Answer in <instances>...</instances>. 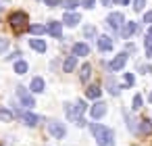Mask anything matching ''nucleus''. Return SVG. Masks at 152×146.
<instances>
[{"mask_svg": "<svg viewBox=\"0 0 152 146\" xmlns=\"http://www.w3.org/2000/svg\"><path fill=\"white\" fill-rule=\"evenodd\" d=\"M90 115H92L94 119H102V117L106 115V104H104V102H100V100H96V102H94V106L90 109Z\"/></svg>", "mask_w": 152, "mask_h": 146, "instance_id": "nucleus-8", "label": "nucleus"}, {"mask_svg": "<svg viewBox=\"0 0 152 146\" xmlns=\"http://www.w3.org/2000/svg\"><path fill=\"white\" fill-rule=\"evenodd\" d=\"M142 104H144L142 96H140V94H135V96H133V109H135V111H140V109H142Z\"/></svg>", "mask_w": 152, "mask_h": 146, "instance_id": "nucleus-28", "label": "nucleus"}, {"mask_svg": "<svg viewBox=\"0 0 152 146\" xmlns=\"http://www.w3.org/2000/svg\"><path fill=\"white\" fill-rule=\"evenodd\" d=\"M102 4L104 7H110V0H102Z\"/></svg>", "mask_w": 152, "mask_h": 146, "instance_id": "nucleus-38", "label": "nucleus"}, {"mask_svg": "<svg viewBox=\"0 0 152 146\" xmlns=\"http://www.w3.org/2000/svg\"><path fill=\"white\" fill-rule=\"evenodd\" d=\"M113 46H115L113 38H108V36H100V38H98V48H100L102 52H106V50H113Z\"/></svg>", "mask_w": 152, "mask_h": 146, "instance_id": "nucleus-11", "label": "nucleus"}, {"mask_svg": "<svg viewBox=\"0 0 152 146\" xmlns=\"http://www.w3.org/2000/svg\"><path fill=\"white\" fill-rule=\"evenodd\" d=\"M100 94H102V90H100V86L96 84V86H90L88 90H86V96L88 98H92V100H98L100 98Z\"/></svg>", "mask_w": 152, "mask_h": 146, "instance_id": "nucleus-15", "label": "nucleus"}, {"mask_svg": "<svg viewBox=\"0 0 152 146\" xmlns=\"http://www.w3.org/2000/svg\"><path fill=\"white\" fill-rule=\"evenodd\" d=\"M123 21H125V19H123V15H121V13H110V15L106 17V25H108L113 32H119V29H121V25H123Z\"/></svg>", "mask_w": 152, "mask_h": 146, "instance_id": "nucleus-5", "label": "nucleus"}, {"mask_svg": "<svg viewBox=\"0 0 152 146\" xmlns=\"http://www.w3.org/2000/svg\"><path fill=\"white\" fill-rule=\"evenodd\" d=\"M144 23H152V11H148V13L144 15Z\"/></svg>", "mask_w": 152, "mask_h": 146, "instance_id": "nucleus-35", "label": "nucleus"}, {"mask_svg": "<svg viewBox=\"0 0 152 146\" xmlns=\"http://www.w3.org/2000/svg\"><path fill=\"white\" fill-rule=\"evenodd\" d=\"M125 63H127V52H119V54L110 61V65H108V67H110L113 71H121V69L125 67Z\"/></svg>", "mask_w": 152, "mask_h": 146, "instance_id": "nucleus-6", "label": "nucleus"}, {"mask_svg": "<svg viewBox=\"0 0 152 146\" xmlns=\"http://www.w3.org/2000/svg\"><path fill=\"white\" fill-rule=\"evenodd\" d=\"M94 4H96V0H81L83 9H94Z\"/></svg>", "mask_w": 152, "mask_h": 146, "instance_id": "nucleus-30", "label": "nucleus"}, {"mask_svg": "<svg viewBox=\"0 0 152 146\" xmlns=\"http://www.w3.org/2000/svg\"><path fill=\"white\" fill-rule=\"evenodd\" d=\"M137 131H140V134H150V131H152V123H150V121H146V119H144V121H140Z\"/></svg>", "mask_w": 152, "mask_h": 146, "instance_id": "nucleus-21", "label": "nucleus"}, {"mask_svg": "<svg viewBox=\"0 0 152 146\" xmlns=\"http://www.w3.org/2000/svg\"><path fill=\"white\" fill-rule=\"evenodd\" d=\"M48 131L54 136V138H58V140H63L65 138V134H67V129H65V125L61 123V121H48Z\"/></svg>", "mask_w": 152, "mask_h": 146, "instance_id": "nucleus-4", "label": "nucleus"}, {"mask_svg": "<svg viewBox=\"0 0 152 146\" xmlns=\"http://www.w3.org/2000/svg\"><path fill=\"white\" fill-rule=\"evenodd\" d=\"M9 23H11V27H13L17 34H21L25 27H29V17H27V13H23V11H15V13L9 15Z\"/></svg>", "mask_w": 152, "mask_h": 146, "instance_id": "nucleus-2", "label": "nucleus"}, {"mask_svg": "<svg viewBox=\"0 0 152 146\" xmlns=\"http://www.w3.org/2000/svg\"><path fill=\"white\" fill-rule=\"evenodd\" d=\"M7 48H9V40L7 38H0V52L7 50Z\"/></svg>", "mask_w": 152, "mask_h": 146, "instance_id": "nucleus-32", "label": "nucleus"}, {"mask_svg": "<svg viewBox=\"0 0 152 146\" xmlns=\"http://www.w3.org/2000/svg\"><path fill=\"white\" fill-rule=\"evenodd\" d=\"M27 29H29V34L40 36V34H44V32H46V25H38V23H36V25H29Z\"/></svg>", "mask_w": 152, "mask_h": 146, "instance_id": "nucleus-23", "label": "nucleus"}, {"mask_svg": "<svg viewBox=\"0 0 152 146\" xmlns=\"http://www.w3.org/2000/svg\"><path fill=\"white\" fill-rule=\"evenodd\" d=\"M135 32H137V23L129 21V23H125V27L121 29V36H123V38H131Z\"/></svg>", "mask_w": 152, "mask_h": 146, "instance_id": "nucleus-14", "label": "nucleus"}, {"mask_svg": "<svg viewBox=\"0 0 152 146\" xmlns=\"http://www.w3.org/2000/svg\"><path fill=\"white\" fill-rule=\"evenodd\" d=\"M142 71H144V73H152V67H150V65H144Z\"/></svg>", "mask_w": 152, "mask_h": 146, "instance_id": "nucleus-36", "label": "nucleus"}, {"mask_svg": "<svg viewBox=\"0 0 152 146\" xmlns=\"http://www.w3.org/2000/svg\"><path fill=\"white\" fill-rule=\"evenodd\" d=\"M0 11H2V4H0Z\"/></svg>", "mask_w": 152, "mask_h": 146, "instance_id": "nucleus-40", "label": "nucleus"}, {"mask_svg": "<svg viewBox=\"0 0 152 146\" xmlns=\"http://www.w3.org/2000/svg\"><path fill=\"white\" fill-rule=\"evenodd\" d=\"M90 75H92V65H90V63H86V65L81 67V71H79V81H83V84H86V81L90 79Z\"/></svg>", "mask_w": 152, "mask_h": 146, "instance_id": "nucleus-16", "label": "nucleus"}, {"mask_svg": "<svg viewBox=\"0 0 152 146\" xmlns=\"http://www.w3.org/2000/svg\"><path fill=\"white\" fill-rule=\"evenodd\" d=\"M46 32L52 36V38H61L63 36V23H56V21H50L46 25Z\"/></svg>", "mask_w": 152, "mask_h": 146, "instance_id": "nucleus-9", "label": "nucleus"}, {"mask_svg": "<svg viewBox=\"0 0 152 146\" xmlns=\"http://www.w3.org/2000/svg\"><path fill=\"white\" fill-rule=\"evenodd\" d=\"M75 65H77V59H75V56H67V61H65V65H63L65 73H71V71L75 69Z\"/></svg>", "mask_w": 152, "mask_h": 146, "instance_id": "nucleus-18", "label": "nucleus"}, {"mask_svg": "<svg viewBox=\"0 0 152 146\" xmlns=\"http://www.w3.org/2000/svg\"><path fill=\"white\" fill-rule=\"evenodd\" d=\"M88 52H90L88 44H83V42L73 44V56H88Z\"/></svg>", "mask_w": 152, "mask_h": 146, "instance_id": "nucleus-12", "label": "nucleus"}, {"mask_svg": "<svg viewBox=\"0 0 152 146\" xmlns=\"http://www.w3.org/2000/svg\"><path fill=\"white\" fill-rule=\"evenodd\" d=\"M63 23L69 25V27H75L77 23H81V17L75 15V13H65V15H63Z\"/></svg>", "mask_w": 152, "mask_h": 146, "instance_id": "nucleus-10", "label": "nucleus"}, {"mask_svg": "<svg viewBox=\"0 0 152 146\" xmlns=\"http://www.w3.org/2000/svg\"><path fill=\"white\" fill-rule=\"evenodd\" d=\"M19 117H21V121H23L25 125H29V127H36V125L40 123V117H38L36 113H31V111H25V113H19Z\"/></svg>", "mask_w": 152, "mask_h": 146, "instance_id": "nucleus-7", "label": "nucleus"}, {"mask_svg": "<svg viewBox=\"0 0 152 146\" xmlns=\"http://www.w3.org/2000/svg\"><path fill=\"white\" fill-rule=\"evenodd\" d=\"M86 109H88V106H86V102H83V100H77V102H75V106H73V115L81 117V115L86 113Z\"/></svg>", "mask_w": 152, "mask_h": 146, "instance_id": "nucleus-19", "label": "nucleus"}, {"mask_svg": "<svg viewBox=\"0 0 152 146\" xmlns=\"http://www.w3.org/2000/svg\"><path fill=\"white\" fill-rule=\"evenodd\" d=\"M133 81H135V77H133L131 73H125V84H127V86H133Z\"/></svg>", "mask_w": 152, "mask_h": 146, "instance_id": "nucleus-31", "label": "nucleus"}, {"mask_svg": "<svg viewBox=\"0 0 152 146\" xmlns=\"http://www.w3.org/2000/svg\"><path fill=\"white\" fill-rule=\"evenodd\" d=\"M119 4H129V0H117Z\"/></svg>", "mask_w": 152, "mask_h": 146, "instance_id": "nucleus-37", "label": "nucleus"}, {"mask_svg": "<svg viewBox=\"0 0 152 146\" xmlns=\"http://www.w3.org/2000/svg\"><path fill=\"white\" fill-rule=\"evenodd\" d=\"M13 119V111L9 109H0V121H11Z\"/></svg>", "mask_w": 152, "mask_h": 146, "instance_id": "nucleus-26", "label": "nucleus"}, {"mask_svg": "<svg viewBox=\"0 0 152 146\" xmlns=\"http://www.w3.org/2000/svg\"><path fill=\"white\" fill-rule=\"evenodd\" d=\"M106 84H108V92H110L113 96H119V92H121V88H119V86L115 84V79H110V77H108V81H106Z\"/></svg>", "mask_w": 152, "mask_h": 146, "instance_id": "nucleus-24", "label": "nucleus"}, {"mask_svg": "<svg viewBox=\"0 0 152 146\" xmlns=\"http://www.w3.org/2000/svg\"><path fill=\"white\" fill-rule=\"evenodd\" d=\"M75 125L83 127V125H86V119H83V117H75Z\"/></svg>", "mask_w": 152, "mask_h": 146, "instance_id": "nucleus-34", "label": "nucleus"}, {"mask_svg": "<svg viewBox=\"0 0 152 146\" xmlns=\"http://www.w3.org/2000/svg\"><path fill=\"white\" fill-rule=\"evenodd\" d=\"M144 7H146V0H133V11H144Z\"/></svg>", "mask_w": 152, "mask_h": 146, "instance_id": "nucleus-29", "label": "nucleus"}, {"mask_svg": "<svg viewBox=\"0 0 152 146\" xmlns=\"http://www.w3.org/2000/svg\"><path fill=\"white\" fill-rule=\"evenodd\" d=\"M83 36H86V38H94V36H96V27H94V25H86V27H83Z\"/></svg>", "mask_w": 152, "mask_h": 146, "instance_id": "nucleus-27", "label": "nucleus"}, {"mask_svg": "<svg viewBox=\"0 0 152 146\" xmlns=\"http://www.w3.org/2000/svg\"><path fill=\"white\" fill-rule=\"evenodd\" d=\"M27 69H29V65H27L25 61H17V63H15V73L23 75V73H27Z\"/></svg>", "mask_w": 152, "mask_h": 146, "instance_id": "nucleus-20", "label": "nucleus"}, {"mask_svg": "<svg viewBox=\"0 0 152 146\" xmlns=\"http://www.w3.org/2000/svg\"><path fill=\"white\" fill-rule=\"evenodd\" d=\"M150 102H152V92H150Z\"/></svg>", "mask_w": 152, "mask_h": 146, "instance_id": "nucleus-39", "label": "nucleus"}, {"mask_svg": "<svg viewBox=\"0 0 152 146\" xmlns=\"http://www.w3.org/2000/svg\"><path fill=\"white\" fill-rule=\"evenodd\" d=\"M90 129H92V134H94L98 146H115V134H113L110 127H106V125H102V123H92Z\"/></svg>", "mask_w": 152, "mask_h": 146, "instance_id": "nucleus-1", "label": "nucleus"}, {"mask_svg": "<svg viewBox=\"0 0 152 146\" xmlns=\"http://www.w3.org/2000/svg\"><path fill=\"white\" fill-rule=\"evenodd\" d=\"M17 98L21 100V104L25 106V109H31V106H36V100H34V96L29 94V90H25L23 86H19L17 88Z\"/></svg>", "mask_w": 152, "mask_h": 146, "instance_id": "nucleus-3", "label": "nucleus"}, {"mask_svg": "<svg viewBox=\"0 0 152 146\" xmlns=\"http://www.w3.org/2000/svg\"><path fill=\"white\" fill-rule=\"evenodd\" d=\"M29 90H31V92H36V94L44 92V90H46V84H44V79H42V77H34V79H31V86H29Z\"/></svg>", "mask_w": 152, "mask_h": 146, "instance_id": "nucleus-13", "label": "nucleus"}, {"mask_svg": "<svg viewBox=\"0 0 152 146\" xmlns=\"http://www.w3.org/2000/svg\"><path fill=\"white\" fill-rule=\"evenodd\" d=\"M61 7H65L67 11H71V9L79 7V0H63V2H61Z\"/></svg>", "mask_w": 152, "mask_h": 146, "instance_id": "nucleus-25", "label": "nucleus"}, {"mask_svg": "<svg viewBox=\"0 0 152 146\" xmlns=\"http://www.w3.org/2000/svg\"><path fill=\"white\" fill-rule=\"evenodd\" d=\"M29 46L38 52H46V42L44 40H29Z\"/></svg>", "mask_w": 152, "mask_h": 146, "instance_id": "nucleus-17", "label": "nucleus"}, {"mask_svg": "<svg viewBox=\"0 0 152 146\" xmlns=\"http://www.w3.org/2000/svg\"><path fill=\"white\" fill-rule=\"evenodd\" d=\"M146 54L152 56V27H150L148 34H146Z\"/></svg>", "mask_w": 152, "mask_h": 146, "instance_id": "nucleus-22", "label": "nucleus"}, {"mask_svg": "<svg viewBox=\"0 0 152 146\" xmlns=\"http://www.w3.org/2000/svg\"><path fill=\"white\" fill-rule=\"evenodd\" d=\"M46 2V7H56V4H61V0H44Z\"/></svg>", "mask_w": 152, "mask_h": 146, "instance_id": "nucleus-33", "label": "nucleus"}]
</instances>
